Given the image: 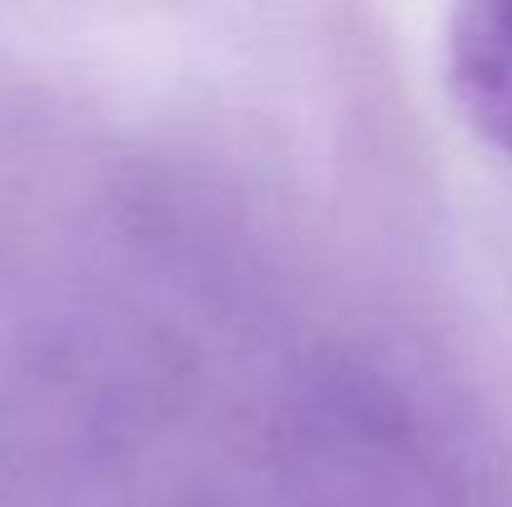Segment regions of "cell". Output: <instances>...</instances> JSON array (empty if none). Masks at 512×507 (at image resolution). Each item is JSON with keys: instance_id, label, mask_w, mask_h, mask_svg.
<instances>
[{"instance_id": "obj_1", "label": "cell", "mask_w": 512, "mask_h": 507, "mask_svg": "<svg viewBox=\"0 0 512 507\" xmlns=\"http://www.w3.org/2000/svg\"><path fill=\"white\" fill-rule=\"evenodd\" d=\"M448 80L468 125L493 150L512 155V0H458Z\"/></svg>"}]
</instances>
